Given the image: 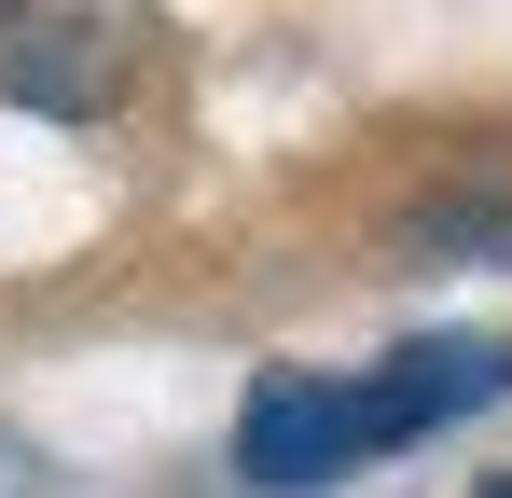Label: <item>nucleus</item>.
I'll list each match as a JSON object with an SVG mask.
<instances>
[{
	"label": "nucleus",
	"instance_id": "nucleus-1",
	"mask_svg": "<svg viewBox=\"0 0 512 498\" xmlns=\"http://www.w3.org/2000/svg\"><path fill=\"white\" fill-rule=\"evenodd\" d=\"M402 443V415H388V388L374 374H263L250 388V429H236V471L250 485H333V471H360V457H388Z\"/></svg>",
	"mask_w": 512,
	"mask_h": 498
},
{
	"label": "nucleus",
	"instance_id": "nucleus-2",
	"mask_svg": "<svg viewBox=\"0 0 512 498\" xmlns=\"http://www.w3.org/2000/svg\"><path fill=\"white\" fill-rule=\"evenodd\" d=\"M111 83H125V42L97 14H0V97H28V111H111Z\"/></svg>",
	"mask_w": 512,
	"mask_h": 498
},
{
	"label": "nucleus",
	"instance_id": "nucleus-3",
	"mask_svg": "<svg viewBox=\"0 0 512 498\" xmlns=\"http://www.w3.org/2000/svg\"><path fill=\"white\" fill-rule=\"evenodd\" d=\"M388 415H402V443L416 429H443V415H485V402H512V346L499 332H429V346H402L388 374Z\"/></svg>",
	"mask_w": 512,
	"mask_h": 498
}]
</instances>
